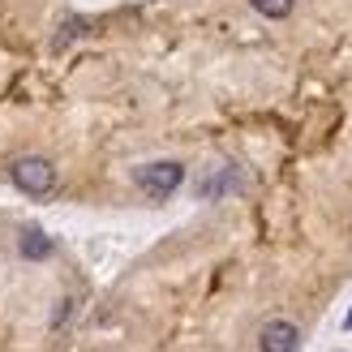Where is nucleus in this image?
<instances>
[{
  "mask_svg": "<svg viewBox=\"0 0 352 352\" xmlns=\"http://www.w3.org/2000/svg\"><path fill=\"white\" fill-rule=\"evenodd\" d=\"M9 176H13V185L22 193H30V198H43V193L56 189V164L43 160V155H22V160H13Z\"/></svg>",
  "mask_w": 352,
  "mask_h": 352,
  "instance_id": "nucleus-1",
  "label": "nucleus"
},
{
  "mask_svg": "<svg viewBox=\"0 0 352 352\" xmlns=\"http://www.w3.org/2000/svg\"><path fill=\"white\" fill-rule=\"evenodd\" d=\"M185 181V168L176 164V160H155V164H142V168H133V185L151 193V198H168V193H176Z\"/></svg>",
  "mask_w": 352,
  "mask_h": 352,
  "instance_id": "nucleus-2",
  "label": "nucleus"
},
{
  "mask_svg": "<svg viewBox=\"0 0 352 352\" xmlns=\"http://www.w3.org/2000/svg\"><path fill=\"white\" fill-rule=\"evenodd\" d=\"M258 348L262 352H296L301 348V331H296V322H288V318H271L258 331Z\"/></svg>",
  "mask_w": 352,
  "mask_h": 352,
  "instance_id": "nucleus-3",
  "label": "nucleus"
},
{
  "mask_svg": "<svg viewBox=\"0 0 352 352\" xmlns=\"http://www.w3.org/2000/svg\"><path fill=\"white\" fill-rule=\"evenodd\" d=\"M17 254L26 262H43V258H52V236L39 232V228H26V232L17 236Z\"/></svg>",
  "mask_w": 352,
  "mask_h": 352,
  "instance_id": "nucleus-4",
  "label": "nucleus"
},
{
  "mask_svg": "<svg viewBox=\"0 0 352 352\" xmlns=\"http://www.w3.org/2000/svg\"><path fill=\"white\" fill-rule=\"evenodd\" d=\"M250 5L262 13V17H271V22H279V17H288L296 9V0H250Z\"/></svg>",
  "mask_w": 352,
  "mask_h": 352,
  "instance_id": "nucleus-5",
  "label": "nucleus"
},
{
  "mask_svg": "<svg viewBox=\"0 0 352 352\" xmlns=\"http://www.w3.org/2000/svg\"><path fill=\"white\" fill-rule=\"evenodd\" d=\"M78 34H86V22H82V17H69V22L60 26V34H56V39H52V52H65L69 43L78 39Z\"/></svg>",
  "mask_w": 352,
  "mask_h": 352,
  "instance_id": "nucleus-6",
  "label": "nucleus"
},
{
  "mask_svg": "<svg viewBox=\"0 0 352 352\" xmlns=\"http://www.w3.org/2000/svg\"><path fill=\"white\" fill-rule=\"evenodd\" d=\"M344 327H352V309H348V318H344Z\"/></svg>",
  "mask_w": 352,
  "mask_h": 352,
  "instance_id": "nucleus-7",
  "label": "nucleus"
}]
</instances>
